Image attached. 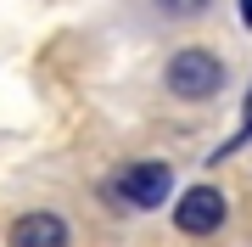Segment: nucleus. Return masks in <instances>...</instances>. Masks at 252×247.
I'll use <instances>...</instances> for the list:
<instances>
[{
    "mask_svg": "<svg viewBox=\"0 0 252 247\" xmlns=\"http://www.w3.org/2000/svg\"><path fill=\"white\" fill-rule=\"evenodd\" d=\"M224 191L219 185H190V191H180V202H174V225L185 230V236H213L219 225H224Z\"/></svg>",
    "mask_w": 252,
    "mask_h": 247,
    "instance_id": "7ed1b4c3",
    "label": "nucleus"
},
{
    "mask_svg": "<svg viewBox=\"0 0 252 247\" xmlns=\"http://www.w3.org/2000/svg\"><path fill=\"white\" fill-rule=\"evenodd\" d=\"M224 56L207 51V45H185L168 56V68H162V84H168V96L180 101H213L219 90H224Z\"/></svg>",
    "mask_w": 252,
    "mask_h": 247,
    "instance_id": "f257e3e1",
    "label": "nucleus"
},
{
    "mask_svg": "<svg viewBox=\"0 0 252 247\" xmlns=\"http://www.w3.org/2000/svg\"><path fill=\"white\" fill-rule=\"evenodd\" d=\"M11 247H67V219L62 213H23L11 225Z\"/></svg>",
    "mask_w": 252,
    "mask_h": 247,
    "instance_id": "20e7f679",
    "label": "nucleus"
},
{
    "mask_svg": "<svg viewBox=\"0 0 252 247\" xmlns=\"http://www.w3.org/2000/svg\"><path fill=\"white\" fill-rule=\"evenodd\" d=\"M118 202H129V208H162L174 191V169L168 163H129L118 174Z\"/></svg>",
    "mask_w": 252,
    "mask_h": 247,
    "instance_id": "f03ea898",
    "label": "nucleus"
},
{
    "mask_svg": "<svg viewBox=\"0 0 252 247\" xmlns=\"http://www.w3.org/2000/svg\"><path fill=\"white\" fill-rule=\"evenodd\" d=\"M241 23H247V28H252V0H241Z\"/></svg>",
    "mask_w": 252,
    "mask_h": 247,
    "instance_id": "423d86ee",
    "label": "nucleus"
},
{
    "mask_svg": "<svg viewBox=\"0 0 252 247\" xmlns=\"http://www.w3.org/2000/svg\"><path fill=\"white\" fill-rule=\"evenodd\" d=\"M152 6L162 11V17H202L213 0H152Z\"/></svg>",
    "mask_w": 252,
    "mask_h": 247,
    "instance_id": "39448f33",
    "label": "nucleus"
}]
</instances>
